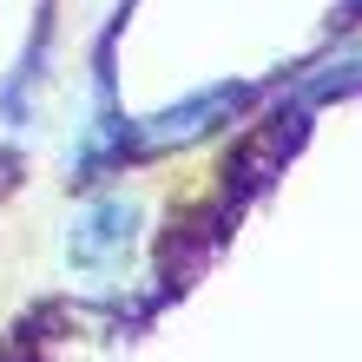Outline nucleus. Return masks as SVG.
<instances>
[{"instance_id": "f257e3e1", "label": "nucleus", "mask_w": 362, "mask_h": 362, "mask_svg": "<svg viewBox=\"0 0 362 362\" xmlns=\"http://www.w3.org/2000/svg\"><path fill=\"white\" fill-rule=\"evenodd\" d=\"M139 238V204L132 198H93L66 230V257L79 270H112Z\"/></svg>"}, {"instance_id": "f03ea898", "label": "nucleus", "mask_w": 362, "mask_h": 362, "mask_svg": "<svg viewBox=\"0 0 362 362\" xmlns=\"http://www.w3.org/2000/svg\"><path fill=\"white\" fill-rule=\"evenodd\" d=\"M303 139V112H276V125H264L257 139H244L238 145V158L224 165V198L230 204H244L250 191H264L276 172H284V158H290V145Z\"/></svg>"}, {"instance_id": "7ed1b4c3", "label": "nucleus", "mask_w": 362, "mask_h": 362, "mask_svg": "<svg viewBox=\"0 0 362 362\" xmlns=\"http://www.w3.org/2000/svg\"><path fill=\"white\" fill-rule=\"evenodd\" d=\"M244 105V86H211L198 99H185L172 105V112H158V119H145L139 125V145H185V139H204L218 119H230Z\"/></svg>"}, {"instance_id": "20e7f679", "label": "nucleus", "mask_w": 362, "mask_h": 362, "mask_svg": "<svg viewBox=\"0 0 362 362\" xmlns=\"http://www.w3.org/2000/svg\"><path fill=\"white\" fill-rule=\"evenodd\" d=\"M230 211H238V204L224 198L218 211H204V218H191L185 230H172V244H165V276H172V284H185V276L198 270L211 250H218V238H224V218H230Z\"/></svg>"}]
</instances>
